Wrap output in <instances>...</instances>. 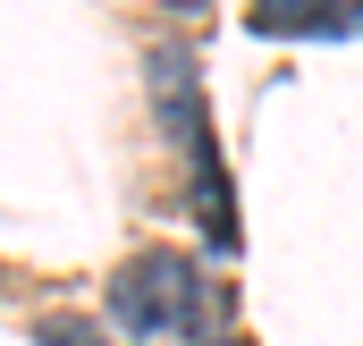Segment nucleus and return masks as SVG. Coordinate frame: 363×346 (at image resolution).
Segmentation results:
<instances>
[{
	"label": "nucleus",
	"instance_id": "obj_1",
	"mask_svg": "<svg viewBox=\"0 0 363 346\" xmlns=\"http://www.w3.org/2000/svg\"><path fill=\"white\" fill-rule=\"evenodd\" d=\"M101 313L127 346H211V321H220V287L203 279L194 254H169V245H144L110 270L101 287Z\"/></svg>",
	"mask_w": 363,
	"mask_h": 346
},
{
	"label": "nucleus",
	"instance_id": "obj_3",
	"mask_svg": "<svg viewBox=\"0 0 363 346\" xmlns=\"http://www.w3.org/2000/svg\"><path fill=\"white\" fill-rule=\"evenodd\" d=\"M254 34H363V0H262Z\"/></svg>",
	"mask_w": 363,
	"mask_h": 346
},
{
	"label": "nucleus",
	"instance_id": "obj_4",
	"mask_svg": "<svg viewBox=\"0 0 363 346\" xmlns=\"http://www.w3.org/2000/svg\"><path fill=\"white\" fill-rule=\"evenodd\" d=\"M211 346H237V338H211Z\"/></svg>",
	"mask_w": 363,
	"mask_h": 346
},
{
	"label": "nucleus",
	"instance_id": "obj_2",
	"mask_svg": "<svg viewBox=\"0 0 363 346\" xmlns=\"http://www.w3.org/2000/svg\"><path fill=\"white\" fill-rule=\"evenodd\" d=\"M152 101H161V127H169V144L186 152V169H194V220L211 228V245L228 254L237 245V220H228V177H220V135H211V110H203V93H194V60H186L178 43H161L152 51Z\"/></svg>",
	"mask_w": 363,
	"mask_h": 346
}]
</instances>
